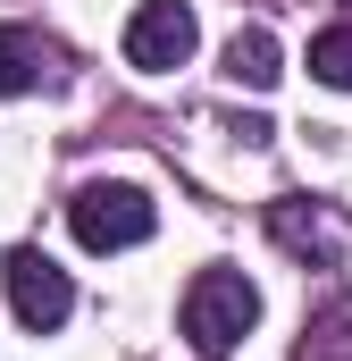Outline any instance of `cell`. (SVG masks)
Masks as SVG:
<instances>
[{
  "mask_svg": "<svg viewBox=\"0 0 352 361\" xmlns=\"http://www.w3.org/2000/svg\"><path fill=\"white\" fill-rule=\"evenodd\" d=\"M193 42H201V25H193V8L184 0H143L134 8V25H126V59L143 68V76H168L193 59Z\"/></svg>",
  "mask_w": 352,
  "mask_h": 361,
  "instance_id": "obj_4",
  "label": "cell"
},
{
  "mask_svg": "<svg viewBox=\"0 0 352 361\" xmlns=\"http://www.w3.org/2000/svg\"><path fill=\"white\" fill-rule=\"evenodd\" d=\"M0 277H8V311L34 328V336H51V328H68V311H76V286H68V269L51 261V252H34V244H17L8 261H0Z\"/></svg>",
  "mask_w": 352,
  "mask_h": 361,
  "instance_id": "obj_3",
  "label": "cell"
},
{
  "mask_svg": "<svg viewBox=\"0 0 352 361\" xmlns=\"http://www.w3.org/2000/svg\"><path fill=\"white\" fill-rule=\"evenodd\" d=\"M68 227H76L84 252H126V244H143V235L160 227V210H151L143 185H109V177H101V185H76Z\"/></svg>",
  "mask_w": 352,
  "mask_h": 361,
  "instance_id": "obj_2",
  "label": "cell"
},
{
  "mask_svg": "<svg viewBox=\"0 0 352 361\" xmlns=\"http://www.w3.org/2000/svg\"><path fill=\"white\" fill-rule=\"evenodd\" d=\"M310 76L336 85V92H352V25H327V34L310 42Z\"/></svg>",
  "mask_w": 352,
  "mask_h": 361,
  "instance_id": "obj_8",
  "label": "cell"
},
{
  "mask_svg": "<svg viewBox=\"0 0 352 361\" xmlns=\"http://www.w3.org/2000/svg\"><path fill=\"white\" fill-rule=\"evenodd\" d=\"M59 76V42H42L34 25H0V92L17 101V92L51 85Z\"/></svg>",
  "mask_w": 352,
  "mask_h": 361,
  "instance_id": "obj_5",
  "label": "cell"
},
{
  "mask_svg": "<svg viewBox=\"0 0 352 361\" xmlns=\"http://www.w3.org/2000/svg\"><path fill=\"white\" fill-rule=\"evenodd\" d=\"M277 76H285V59H277V34H268V25H244V34L227 42V85L268 92Z\"/></svg>",
  "mask_w": 352,
  "mask_h": 361,
  "instance_id": "obj_6",
  "label": "cell"
},
{
  "mask_svg": "<svg viewBox=\"0 0 352 361\" xmlns=\"http://www.w3.org/2000/svg\"><path fill=\"white\" fill-rule=\"evenodd\" d=\"M252 319H260V286L244 269H201L184 286V345L201 361H227L244 336H252Z\"/></svg>",
  "mask_w": 352,
  "mask_h": 361,
  "instance_id": "obj_1",
  "label": "cell"
},
{
  "mask_svg": "<svg viewBox=\"0 0 352 361\" xmlns=\"http://www.w3.org/2000/svg\"><path fill=\"white\" fill-rule=\"evenodd\" d=\"M268 227H277V244H285V252H319V261H327V252H336V235H344L336 219H302V202H277V210H268Z\"/></svg>",
  "mask_w": 352,
  "mask_h": 361,
  "instance_id": "obj_7",
  "label": "cell"
}]
</instances>
